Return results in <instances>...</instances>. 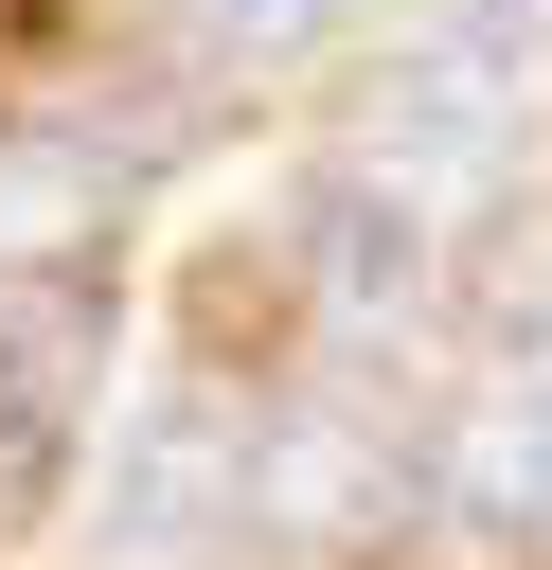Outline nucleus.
<instances>
[{"label": "nucleus", "mask_w": 552, "mask_h": 570, "mask_svg": "<svg viewBox=\"0 0 552 570\" xmlns=\"http://www.w3.org/2000/svg\"><path fill=\"white\" fill-rule=\"evenodd\" d=\"M534 107H552V0H445L356 89V160L410 178V196H463V178H499L534 142Z\"/></svg>", "instance_id": "f257e3e1"}, {"label": "nucleus", "mask_w": 552, "mask_h": 570, "mask_svg": "<svg viewBox=\"0 0 552 570\" xmlns=\"http://www.w3.org/2000/svg\"><path fill=\"white\" fill-rule=\"evenodd\" d=\"M249 499H267L249 392L160 374V392H125V428H107V463H89V552H107V570H214Z\"/></svg>", "instance_id": "f03ea898"}, {"label": "nucleus", "mask_w": 552, "mask_h": 570, "mask_svg": "<svg viewBox=\"0 0 552 570\" xmlns=\"http://www.w3.org/2000/svg\"><path fill=\"white\" fill-rule=\"evenodd\" d=\"M427 267H445V196H410V178H374V160H321V178H303V285H321L338 338H392V321L427 303Z\"/></svg>", "instance_id": "7ed1b4c3"}, {"label": "nucleus", "mask_w": 552, "mask_h": 570, "mask_svg": "<svg viewBox=\"0 0 552 570\" xmlns=\"http://www.w3.org/2000/svg\"><path fill=\"white\" fill-rule=\"evenodd\" d=\"M89 392H107V267L0 285V499L53 481V445L89 428Z\"/></svg>", "instance_id": "20e7f679"}, {"label": "nucleus", "mask_w": 552, "mask_h": 570, "mask_svg": "<svg viewBox=\"0 0 552 570\" xmlns=\"http://www.w3.org/2000/svg\"><path fill=\"white\" fill-rule=\"evenodd\" d=\"M410 499H427V445H410L392 410H356V392L267 445V517H285V534H374V517H410Z\"/></svg>", "instance_id": "39448f33"}, {"label": "nucleus", "mask_w": 552, "mask_h": 570, "mask_svg": "<svg viewBox=\"0 0 552 570\" xmlns=\"http://www.w3.org/2000/svg\"><path fill=\"white\" fill-rule=\"evenodd\" d=\"M89 214H107V160H89V142H0V285L71 267Z\"/></svg>", "instance_id": "423d86ee"}, {"label": "nucleus", "mask_w": 552, "mask_h": 570, "mask_svg": "<svg viewBox=\"0 0 552 570\" xmlns=\"http://www.w3.org/2000/svg\"><path fill=\"white\" fill-rule=\"evenodd\" d=\"M321 36H356V0H196V53L214 71H303Z\"/></svg>", "instance_id": "0eeeda50"}]
</instances>
